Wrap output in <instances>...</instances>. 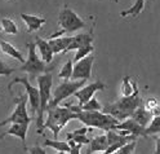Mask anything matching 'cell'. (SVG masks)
<instances>
[{"instance_id":"277c9868","label":"cell","mask_w":160,"mask_h":154,"mask_svg":"<svg viewBox=\"0 0 160 154\" xmlns=\"http://www.w3.org/2000/svg\"><path fill=\"white\" fill-rule=\"evenodd\" d=\"M142 98L139 95H133V96H123L120 100L112 102V104H107L102 108L103 113L111 114L112 117L118 118L119 120H124L129 117H132L133 111L142 105Z\"/></svg>"},{"instance_id":"d4e9b609","label":"cell","mask_w":160,"mask_h":154,"mask_svg":"<svg viewBox=\"0 0 160 154\" xmlns=\"http://www.w3.org/2000/svg\"><path fill=\"white\" fill-rule=\"evenodd\" d=\"M146 133H147L148 136L160 135V114L152 117L151 122H150L148 126L146 127Z\"/></svg>"},{"instance_id":"2e32d148","label":"cell","mask_w":160,"mask_h":154,"mask_svg":"<svg viewBox=\"0 0 160 154\" xmlns=\"http://www.w3.org/2000/svg\"><path fill=\"white\" fill-rule=\"evenodd\" d=\"M21 18L25 21L28 33L38 31V30H40V27H42L47 22V19L44 17L32 16V14H27V13H21Z\"/></svg>"},{"instance_id":"9a60e30c","label":"cell","mask_w":160,"mask_h":154,"mask_svg":"<svg viewBox=\"0 0 160 154\" xmlns=\"http://www.w3.org/2000/svg\"><path fill=\"white\" fill-rule=\"evenodd\" d=\"M35 44H36V48L39 50L40 56H42L43 61H45L47 64L52 62L54 52H53V49H52V47H51V44H49L48 40H44V39H42L40 36H38L36 40H35Z\"/></svg>"},{"instance_id":"8fae6325","label":"cell","mask_w":160,"mask_h":154,"mask_svg":"<svg viewBox=\"0 0 160 154\" xmlns=\"http://www.w3.org/2000/svg\"><path fill=\"white\" fill-rule=\"evenodd\" d=\"M115 130L120 131L123 135H136L138 137H150L146 133V128L142 127L132 117H129V118H127V119H124L122 122H119Z\"/></svg>"},{"instance_id":"3957f363","label":"cell","mask_w":160,"mask_h":154,"mask_svg":"<svg viewBox=\"0 0 160 154\" xmlns=\"http://www.w3.org/2000/svg\"><path fill=\"white\" fill-rule=\"evenodd\" d=\"M38 80V88L40 91V108L38 111V119H36V127L38 133H43V115L48 109V104L52 98V86H53V75L52 71H47L36 77Z\"/></svg>"},{"instance_id":"6da1fadb","label":"cell","mask_w":160,"mask_h":154,"mask_svg":"<svg viewBox=\"0 0 160 154\" xmlns=\"http://www.w3.org/2000/svg\"><path fill=\"white\" fill-rule=\"evenodd\" d=\"M48 117L47 120L43 125V130L49 128L53 132L54 139H58L59 132L62 131V128L68 123V120L71 119H78V113L72 111L68 106H54L47 109Z\"/></svg>"},{"instance_id":"9c48e42d","label":"cell","mask_w":160,"mask_h":154,"mask_svg":"<svg viewBox=\"0 0 160 154\" xmlns=\"http://www.w3.org/2000/svg\"><path fill=\"white\" fill-rule=\"evenodd\" d=\"M22 84L25 88H26V93L28 96V102H30V108H31V111H32V117L35 113L39 111V108H40V91L39 88H35L31 83L28 82V79L26 77H22V78H14L11 83L8 84V88L12 91V87L14 84Z\"/></svg>"},{"instance_id":"d6a6232c","label":"cell","mask_w":160,"mask_h":154,"mask_svg":"<svg viewBox=\"0 0 160 154\" xmlns=\"http://www.w3.org/2000/svg\"><path fill=\"white\" fill-rule=\"evenodd\" d=\"M26 151L30 153V154H45V150L40 145H35V146L30 148V149H26Z\"/></svg>"},{"instance_id":"484cf974","label":"cell","mask_w":160,"mask_h":154,"mask_svg":"<svg viewBox=\"0 0 160 154\" xmlns=\"http://www.w3.org/2000/svg\"><path fill=\"white\" fill-rule=\"evenodd\" d=\"M72 73H74V61L72 60H68L67 62L62 66L61 71H59L58 77L59 78H63L65 80H68L72 78Z\"/></svg>"},{"instance_id":"7c38bea8","label":"cell","mask_w":160,"mask_h":154,"mask_svg":"<svg viewBox=\"0 0 160 154\" xmlns=\"http://www.w3.org/2000/svg\"><path fill=\"white\" fill-rule=\"evenodd\" d=\"M105 88H106V84L103 83V82L96 80V82H93V83L83 86L80 89H78L75 93H74V96L79 100V105L82 106V105L85 104L87 101H89V100H91L94 96V93H96L97 91H103Z\"/></svg>"},{"instance_id":"5b68a950","label":"cell","mask_w":160,"mask_h":154,"mask_svg":"<svg viewBox=\"0 0 160 154\" xmlns=\"http://www.w3.org/2000/svg\"><path fill=\"white\" fill-rule=\"evenodd\" d=\"M27 48H28V56L27 60L22 64L21 66V71L28 73L31 77H38L47 71H52L54 70L53 66H47V62L43 60H40L36 55V44L35 43H27Z\"/></svg>"},{"instance_id":"5bb4252c","label":"cell","mask_w":160,"mask_h":154,"mask_svg":"<svg viewBox=\"0 0 160 154\" xmlns=\"http://www.w3.org/2000/svg\"><path fill=\"white\" fill-rule=\"evenodd\" d=\"M93 43V33H83V34H78L75 36H72L71 43L68 44V47L66 48V50L63 53H67L70 50H74L78 49L80 47H84V45H89Z\"/></svg>"},{"instance_id":"cb8c5ba5","label":"cell","mask_w":160,"mask_h":154,"mask_svg":"<svg viewBox=\"0 0 160 154\" xmlns=\"http://www.w3.org/2000/svg\"><path fill=\"white\" fill-rule=\"evenodd\" d=\"M0 25H2V30L5 33V34H9V35H17L18 34V27H17V24L11 18H2L0 19Z\"/></svg>"},{"instance_id":"44dd1931","label":"cell","mask_w":160,"mask_h":154,"mask_svg":"<svg viewBox=\"0 0 160 154\" xmlns=\"http://www.w3.org/2000/svg\"><path fill=\"white\" fill-rule=\"evenodd\" d=\"M122 96H133L138 95V86L131 77H124L122 80Z\"/></svg>"},{"instance_id":"ac0fdd59","label":"cell","mask_w":160,"mask_h":154,"mask_svg":"<svg viewBox=\"0 0 160 154\" xmlns=\"http://www.w3.org/2000/svg\"><path fill=\"white\" fill-rule=\"evenodd\" d=\"M71 40H72V36H59V38L49 39L48 42H49V44H51L54 55H57V53L65 52L66 48L68 47V44L71 43Z\"/></svg>"},{"instance_id":"83f0119b","label":"cell","mask_w":160,"mask_h":154,"mask_svg":"<svg viewBox=\"0 0 160 154\" xmlns=\"http://www.w3.org/2000/svg\"><path fill=\"white\" fill-rule=\"evenodd\" d=\"M102 108L103 106L99 104V101L94 96L89 101H87L84 105H82V110H89V111H91V110H102Z\"/></svg>"},{"instance_id":"f546056e","label":"cell","mask_w":160,"mask_h":154,"mask_svg":"<svg viewBox=\"0 0 160 154\" xmlns=\"http://www.w3.org/2000/svg\"><path fill=\"white\" fill-rule=\"evenodd\" d=\"M136 146H137V140H133V141H129V142L124 144V145L122 148H119L115 153H118V154H132V153H134Z\"/></svg>"},{"instance_id":"e0dca14e","label":"cell","mask_w":160,"mask_h":154,"mask_svg":"<svg viewBox=\"0 0 160 154\" xmlns=\"http://www.w3.org/2000/svg\"><path fill=\"white\" fill-rule=\"evenodd\" d=\"M132 118H133L134 120H137L142 127L146 128V127L148 126V123L151 122V119H152V114H151V111L147 110V109L143 106V102H142V105H139V106L133 111Z\"/></svg>"},{"instance_id":"f1b7e54d","label":"cell","mask_w":160,"mask_h":154,"mask_svg":"<svg viewBox=\"0 0 160 154\" xmlns=\"http://www.w3.org/2000/svg\"><path fill=\"white\" fill-rule=\"evenodd\" d=\"M67 140H74L75 142H79V144H83V145H85V144H89L91 142V139H88L87 135H82V133H72V132H68L66 135Z\"/></svg>"},{"instance_id":"836d02e7","label":"cell","mask_w":160,"mask_h":154,"mask_svg":"<svg viewBox=\"0 0 160 154\" xmlns=\"http://www.w3.org/2000/svg\"><path fill=\"white\" fill-rule=\"evenodd\" d=\"M155 144H156V145H155V153L156 154H160V136L155 140Z\"/></svg>"},{"instance_id":"30bf717a","label":"cell","mask_w":160,"mask_h":154,"mask_svg":"<svg viewBox=\"0 0 160 154\" xmlns=\"http://www.w3.org/2000/svg\"><path fill=\"white\" fill-rule=\"evenodd\" d=\"M94 64V56L89 55L82 60H79L74 65V73H72V78L74 80L78 79H91L92 77V67Z\"/></svg>"},{"instance_id":"8992f818","label":"cell","mask_w":160,"mask_h":154,"mask_svg":"<svg viewBox=\"0 0 160 154\" xmlns=\"http://www.w3.org/2000/svg\"><path fill=\"white\" fill-rule=\"evenodd\" d=\"M85 83H87V79H78V80H71V82L65 80L63 83H61L52 92V98L48 104V109L59 105L63 100H66L70 96H72L78 89H80L83 86H85Z\"/></svg>"},{"instance_id":"52a82bcc","label":"cell","mask_w":160,"mask_h":154,"mask_svg":"<svg viewBox=\"0 0 160 154\" xmlns=\"http://www.w3.org/2000/svg\"><path fill=\"white\" fill-rule=\"evenodd\" d=\"M27 101H28L27 93H21L18 97H16L14 98L16 108L13 113L7 119L0 122V127L11 125V123H31V117L27 113Z\"/></svg>"},{"instance_id":"7a4b0ae2","label":"cell","mask_w":160,"mask_h":154,"mask_svg":"<svg viewBox=\"0 0 160 154\" xmlns=\"http://www.w3.org/2000/svg\"><path fill=\"white\" fill-rule=\"evenodd\" d=\"M78 119L84 126L99 128L103 131L115 130L118 123L120 122L118 118L112 117L111 114H107V113H103L102 110H82L80 113H78Z\"/></svg>"},{"instance_id":"ffe728a7","label":"cell","mask_w":160,"mask_h":154,"mask_svg":"<svg viewBox=\"0 0 160 154\" xmlns=\"http://www.w3.org/2000/svg\"><path fill=\"white\" fill-rule=\"evenodd\" d=\"M0 49H2L5 55H8L9 57L16 58L17 61H19V62H22V64L25 62V58H23L22 52H19V50L14 45H12L11 43H8V42H5V40L0 39Z\"/></svg>"},{"instance_id":"4fadbf2b","label":"cell","mask_w":160,"mask_h":154,"mask_svg":"<svg viewBox=\"0 0 160 154\" xmlns=\"http://www.w3.org/2000/svg\"><path fill=\"white\" fill-rule=\"evenodd\" d=\"M28 126L30 123H11V127L0 135V139H4L5 136H16L19 140H22V142L25 144Z\"/></svg>"},{"instance_id":"ba28073f","label":"cell","mask_w":160,"mask_h":154,"mask_svg":"<svg viewBox=\"0 0 160 154\" xmlns=\"http://www.w3.org/2000/svg\"><path fill=\"white\" fill-rule=\"evenodd\" d=\"M58 25L65 33H74L80 29H83L85 26V22L72 11V9H70L67 5H65L62 8V11L59 12Z\"/></svg>"},{"instance_id":"4dcf8cb0","label":"cell","mask_w":160,"mask_h":154,"mask_svg":"<svg viewBox=\"0 0 160 154\" xmlns=\"http://www.w3.org/2000/svg\"><path fill=\"white\" fill-rule=\"evenodd\" d=\"M12 73H14V69L7 66V65L3 62V61H0V75L8 77V75H11Z\"/></svg>"},{"instance_id":"d6986e66","label":"cell","mask_w":160,"mask_h":154,"mask_svg":"<svg viewBox=\"0 0 160 154\" xmlns=\"http://www.w3.org/2000/svg\"><path fill=\"white\" fill-rule=\"evenodd\" d=\"M89 149L87 153H96V151H106V149L108 148V141H107V135H99L96 136L94 139L91 140L89 142Z\"/></svg>"},{"instance_id":"7402d4cb","label":"cell","mask_w":160,"mask_h":154,"mask_svg":"<svg viewBox=\"0 0 160 154\" xmlns=\"http://www.w3.org/2000/svg\"><path fill=\"white\" fill-rule=\"evenodd\" d=\"M44 146L53 148V149H56L58 153H70V151H71V145H70L68 141H59L58 139H54V140L45 139Z\"/></svg>"},{"instance_id":"1f68e13d","label":"cell","mask_w":160,"mask_h":154,"mask_svg":"<svg viewBox=\"0 0 160 154\" xmlns=\"http://www.w3.org/2000/svg\"><path fill=\"white\" fill-rule=\"evenodd\" d=\"M159 105V101L156 100V98H147V100H145L143 101V106L147 109V110H150L151 111L155 106H158Z\"/></svg>"},{"instance_id":"603a6c76","label":"cell","mask_w":160,"mask_h":154,"mask_svg":"<svg viewBox=\"0 0 160 154\" xmlns=\"http://www.w3.org/2000/svg\"><path fill=\"white\" fill-rule=\"evenodd\" d=\"M145 3H146V0H136L132 7H129L128 9H125V11L120 12V16L122 17H127V16L138 17L145 9Z\"/></svg>"},{"instance_id":"4316f807","label":"cell","mask_w":160,"mask_h":154,"mask_svg":"<svg viewBox=\"0 0 160 154\" xmlns=\"http://www.w3.org/2000/svg\"><path fill=\"white\" fill-rule=\"evenodd\" d=\"M93 50H94V47H93L92 44L78 48V49H76V53H75V56H74V62H76V61H79V60H82V58L89 56L91 53H93Z\"/></svg>"}]
</instances>
